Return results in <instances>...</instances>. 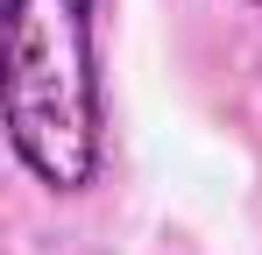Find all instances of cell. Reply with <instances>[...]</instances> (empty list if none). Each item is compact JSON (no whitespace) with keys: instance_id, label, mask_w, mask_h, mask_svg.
I'll return each instance as SVG.
<instances>
[{"instance_id":"6da1fadb","label":"cell","mask_w":262,"mask_h":255,"mask_svg":"<svg viewBox=\"0 0 262 255\" xmlns=\"http://www.w3.org/2000/svg\"><path fill=\"white\" fill-rule=\"evenodd\" d=\"M7 142L36 184L78 199L99 184L106 114L92 57V0H7Z\"/></svg>"},{"instance_id":"7a4b0ae2","label":"cell","mask_w":262,"mask_h":255,"mask_svg":"<svg viewBox=\"0 0 262 255\" xmlns=\"http://www.w3.org/2000/svg\"><path fill=\"white\" fill-rule=\"evenodd\" d=\"M248 7H262V0H248Z\"/></svg>"}]
</instances>
